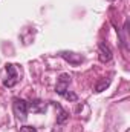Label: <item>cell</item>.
<instances>
[{
	"mask_svg": "<svg viewBox=\"0 0 130 132\" xmlns=\"http://www.w3.org/2000/svg\"><path fill=\"white\" fill-rule=\"evenodd\" d=\"M63 97H64L66 100H69V101H77V98H78L77 94H73V92H70V91H69V92L66 91L64 94H63Z\"/></svg>",
	"mask_w": 130,
	"mask_h": 132,
	"instance_id": "9",
	"label": "cell"
},
{
	"mask_svg": "<svg viewBox=\"0 0 130 132\" xmlns=\"http://www.w3.org/2000/svg\"><path fill=\"white\" fill-rule=\"evenodd\" d=\"M20 132H37V129L34 126H22L20 128Z\"/></svg>",
	"mask_w": 130,
	"mask_h": 132,
	"instance_id": "10",
	"label": "cell"
},
{
	"mask_svg": "<svg viewBox=\"0 0 130 132\" xmlns=\"http://www.w3.org/2000/svg\"><path fill=\"white\" fill-rule=\"evenodd\" d=\"M60 55L64 59L66 62H69L70 65L77 66L80 65L83 60H84V57L81 55V54H75V52H67V51H63V52H60Z\"/></svg>",
	"mask_w": 130,
	"mask_h": 132,
	"instance_id": "5",
	"label": "cell"
},
{
	"mask_svg": "<svg viewBox=\"0 0 130 132\" xmlns=\"http://www.w3.org/2000/svg\"><path fill=\"white\" fill-rule=\"evenodd\" d=\"M109 2H113V0H109Z\"/></svg>",
	"mask_w": 130,
	"mask_h": 132,
	"instance_id": "11",
	"label": "cell"
},
{
	"mask_svg": "<svg viewBox=\"0 0 130 132\" xmlns=\"http://www.w3.org/2000/svg\"><path fill=\"white\" fill-rule=\"evenodd\" d=\"M69 85H70V75H69V74H61L60 78H58V81H57L55 92H57L58 95H63L66 91H67Z\"/></svg>",
	"mask_w": 130,
	"mask_h": 132,
	"instance_id": "4",
	"label": "cell"
},
{
	"mask_svg": "<svg viewBox=\"0 0 130 132\" xmlns=\"http://www.w3.org/2000/svg\"><path fill=\"white\" fill-rule=\"evenodd\" d=\"M52 104H54V108H55V109L58 111V117H57V123H58V125H61V123H64L66 120L69 118V114L66 112L64 109H63V108H61V106L58 104V103H52Z\"/></svg>",
	"mask_w": 130,
	"mask_h": 132,
	"instance_id": "7",
	"label": "cell"
},
{
	"mask_svg": "<svg viewBox=\"0 0 130 132\" xmlns=\"http://www.w3.org/2000/svg\"><path fill=\"white\" fill-rule=\"evenodd\" d=\"M112 57H113V54H112L110 46H109L107 43L101 42L99 46H98V59H99V62H101V63H107V62L112 60Z\"/></svg>",
	"mask_w": 130,
	"mask_h": 132,
	"instance_id": "3",
	"label": "cell"
},
{
	"mask_svg": "<svg viewBox=\"0 0 130 132\" xmlns=\"http://www.w3.org/2000/svg\"><path fill=\"white\" fill-rule=\"evenodd\" d=\"M109 85H110V78H101L95 85V91L97 92H103L106 88H109Z\"/></svg>",
	"mask_w": 130,
	"mask_h": 132,
	"instance_id": "8",
	"label": "cell"
},
{
	"mask_svg": "<svg viewBox=\"0 0 130 132\" xmlns=\"http://www.w3.org/2000/svg\"><path fill=\"white\" fill-rule=\"evenodd\" d=\"M46 103L44 101H41V100L35 98V100H31L29 103H28V109H31L32 112H35V114H43L44 111H46Z\"/></svg>",
	"mask_w": 130,
	"mask_h": 132,
	"instance_id": "6",
	"label": "cell"
},
{
	"mask_svg": "<svg viewBox=\"0 0 130 132\" xmlns=\"http://www.w3.org/2000/svg\"><path fill=\"white\" fill-rule=\"evenodd\" d=\"M12 111H14V115L18 120L25 121L26 117H28V111H29L28 109V101H25L23 98L15 97V98L12 100Z\"/></svg>",
	"mask_w": 130,
	"mask_h": 132,
	"instance_id": "1",
	"label": "cell"
},
{
	"mask_svg": "<svg viewBox=\"0 0 130 132\" xmlns=\"http://www.w3.org/2000/svg\"><path fill=\"white\" fill-rule=\"evenodd\" d=\"M5 69H6V72H8V77H6V80L3 81V85H5L6 88L15 86L17 81H18V74H17V71H15V66L12 65V63H8V65L5 66Z\"/></svg>",
	"mask_w": 130,
	"mask_h": 132,
	"instance_id": "2",
	"label": "cell"
}]
</instances>
